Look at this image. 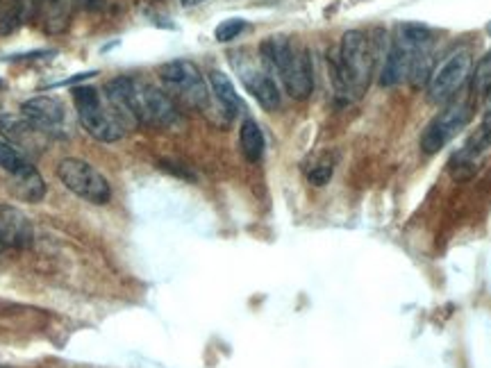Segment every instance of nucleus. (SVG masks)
Returning <instances> with one entry per match:
<instances>
[{"label": "nucleus", "instance_id": "f3484780", "mask_svg": "<svg viewBox=\"0 0 491 368\" xmlns=\"http://www.w3.org/2000/svg\"><path fill=\"white\" fill-rule=\"evenodd\" d=\"M27 166H32L30 159L21 150H16L12 143H7L5 139H0V169L7 171L10 175H16L26 171Z\"/></svg>", "mask_w": 491, "mask_h": 368}, {"label": "nucleus", "instance_id": "6ab92c4d", "mask_svg": "<svg viewBox=\"0 0 491 368\" xmlns=\"http://www.w3.org/2000/svg\"><path fill=\"white\" fill-rule=\"evenodd\" d=\"M335 173V157L330 153L319 155V157H314L312 164L308 166V180L314 184V187H323V184L330 182Z\"/></svg>", "mask_w": 491, "mask_h": 368}, {"label": "nucleus", "instance_id": "dca6fc26", "mask_svg": "<svg viewBox=\"0 0 491 368\" xmlns=\"http://www.w3.org/2000/svg\"><path fill=\"white\" fill-rule=\"evenodd\" d=\"M239 146L248 162H260L261 155H264V134H261V127L253 119H246L241 123Z\"/></svg>", "mask_w": 491, "mask_h": 368}, {"label": "nucleus", "instance_id": "4be33fe9", "mask_svg": "<svg viewBox=\"0 0 491 368\" xmlns=\"http://www.w3.org/2000/svg\"><path fill=\"white\" fill-rule=\"evenodd\" d=\"M78 3L82 7H87V10H98L103 0H78Z\"/></svg>", "mask_w": 491, "mask_h": 368}, {"label": "nucleus", "instance_id": "423d86ee", "mask_svg": "<svg viewBox=\"0 0 491 368\" xmlns=\"http://www.w3.org/2000/svg\"><path fill=\"white\" fill-rule=\"evenodd\" d=\"M160 80L171 98L187 103L200 111H212V91L205 82L203 73L194 62L189 59H173L160 66Z\"/></svg>", "mask_w": 491, "mask_h": 368}, {"label": "nucleus", "instance_id": "f03ea898", "mask_svg": "<svg viewBox=\"0 0 491 368\" xmlns=\"http://www.w3.org/2000/svg\"><path fill=\"white\" fill-rule=\"evenodd\" d=\"M105 98L132 123H146L152 127H175L180 123V111L171 96L144 80L128 75L110 80L105 85Z\"/></svg>", "mask_w": 491, "mask_h": 368}, {"label": "nucleus", "instance_id": "aec40b11", "mask_svg": "<svg viewBox=\"0 0 491 368\" xmlns=\"http://www.w3.org/2000/svg\"><path fill=\"white\" fill-rule=\"evenodd\" d=\"M244 30H246L244 19H228V21L219 23V27L214 30V37H216V42L228 43V42H232V39L239 37Z\"/></svg>", "mask_w": 491, "mask_h": 368}, {"label": "nucleus", "instance_id": "2eb2a0df", "mask_svg": "<svg viewBox=\"0 0 491 368\" xmlns=\"http://www.w3.org/2000/svg\"><path fill=\"white\" fill-rule=\"evenodd\" d=\"M10 189L14 198L23 200V203H42L46 196V182L35 166H27L21 173L12 175Z\"/></svg>", "mask_w": 491, "mask_h": 368}, {"label": "nucleus", "instance_id": "b1692460", "mask_svg": "<svg viewBox=\"0 0 491 368\" xmlns=\"http://www.w3.org/2000/svg\"><path fill=\"white\" fill-rule=\"evenodd\" d=\"M3 248H5V246H3V243H0V253H3Z\"/></svg>", "mask_w": 491, "mask_h": 368}, {"label": "nucleus", "instance_id": "9b49d317", "mask_svg": "<svg viewBox=\"0 0 491 368\" xmlns=\"http://www.w3.org/2000/svg\"><path fill=\"white\" fill-rule=\"evenodd\" d=\"M26 119H30L39 130L52 139L71 137V119L62 100L55 96H35L21 105Z\"/></svg>", "mask_w": 491, "mask_h": 368}, {"label": "nucleus", "instance_id": "4468645a", "mask_svg": "<svg viewBox=\"0 0 491 368\" xmlns=\"http://www.w3.org/2000/svg\"><path fill=\"white\" fill-rule=\"evenodd\" d=\"M209 89H212L214 100L219 103V107L225 111L228 119H235L237 114L244 111V103H241L232 80L223 71H209Z\"/></svg>", "mask_w": 491, "mask_h": 368}, {"label": "nucleus", "instance_id": "39448f33", "mask_svg": "<svg viewBox=\"0 0 491 368\" xmlns=\"http://www.w3.org/2000/svg\"><path fill=\"white\" fill-rule=\"evenodd\" d=\"M74 107L78 114L80 126L87 130L90 137L100 143H114L126 137L132 121L121 110H116L110 100L98 94L94 87H74Z\"/></svg>", "mask_w": 491, "mask_h": 368}, {"label": "nucleus", "instance_id": "6e6552de", "mask_svg": "<svg viewBox=\"0 0 491 368\" xmlns=\"http://www.w3.org/2000/svg\"><path fill=\"white\" fill-rule=\"evenodd\" d=\"M59 182L71 194L87 200L91 205H107L112 198V187L100 171H96L90 162L78 157H66L58 166Z\"/></svg>", "mask_w": 491, "mask_h": 368}, {"label": "nucleus", "instance_id": "9d476101", "mask_svg": "<svg viewBox=\"0 0 491 368\" xmlns=\"http://www.w3.org/2000/svg\"><path fill=\"white\" fill-rule=\"evenodd\" d=\"M232 66H235L237 75L244 82L246 91L257 100V105L267 111H276L283 105V96L276 85V78L264 69V64H257L248 58L235 55L232 58Z\"/></svg>", "mask_w": 491, "mask_h": 368}, {"label": "nucleus", "instance_id": "f8f14e48", "mask_svg": "<svg viewBox=\"0 0 491 368\" xmlns=\"http://www.w3.org/2000/svg\"><path fill=\"white\" fill-rule=\"evenodd\" d=\"M0 134H3L5 142L12 143L16 150H21L23 155H39L43 148H46L48 142L46 134L23 114H0Z\"/></svg>", "mask_w": 491, "mask_h": 368}, {"label": "nucleus", "instance_id": "f257e3e1", "mask_svg": "<svg viewBox=\"0 0 491 368\" xmlns=\"http://www.w3.org/2000/svg\"><path fill=\"white\" fill-rule=\"evenodd\" d=\"M434 71L433 32L418 23H402L396 27L380 69V85L396 87L408 80L412 87L428 85Z\"/></svg>", "mask_w": 491, "mask_h": 368}, {"label": "nucleus", "instance_id": "5701e85b", "mask_svg": "<svg viewBox=\"0 0 491 368\" xmlns=\"http://www.w3.org/2000/svg\"><path fill=\"white\" fill-rule=\"evenodd\" d=\"M200 3H205V0H183V5H187V7L200 5Z\"/></svg>", "mask_w": 491, "mask_h": 368}, {"label": "nucleus", "instance_id": "a211bd4d", "mask_svg": "<svg viewBox=\"0 0 491 368\" xmlns=\"http://www.w3.org/2000/svg\"><path fill=\"white\" fill-rule=\"evenodd\" d=\"M471 91L478 98H487L491 94V50L476 64L471 73Z\"/></svg>", "mask_w": 491, "mask_h": 368}, {"label": "nucleus", "instance_id": "1a4fd4ad", "mask_svg": "<svg viewBox=\"0 0 491 368\" xmlns=\"http://www.w3.org/2000/svg\"><path fill=\"white\" fill-rule=\"evenodd\" d=\"M473 119V105L466 98H453L446 103L444 110L434 116L421 134V150L425 155L440 153L446 143L453 142Z\"/></svg>", "mask_w": 491, "mask_h": 368}, {"label": "nucleus", "instance_id": "393cba45", "mask_svg": "<svg viewBox=\"0 0 491 368\" xmlns=\"http://www.w3.org/2000/svg\"><path fill=\"white\" fill-rule=\"evenodd\" d=\"M0 368H5V366H0Z\"/></svg>", "mask_w": 491, "mask_h": 368}, {"label": "nucleus", "instance_id": "7ed1b4c3", "mask_svg": "<svg viewBox=\"0 0 491 368\" xmlns=\"http://www.w3.org/2000/svg\"><path fill=\"white\" fill-rule=\"evenodd\" d=\"M376 50L366 32L348 30L341 37L337 53L330 58L332 85L341 103H353L366 94L376 69Z\"/></svg>", "mask_w": 491, "mask_h": 368}, {"label": "nucleus", "instance_id": "0eeeda50", "mask_svg": "<svg viewBox=\"0 0 491 368\" xmlns=\"http://www.w3.org/2000/svg\"><path fill=\"white\" fill-rule=\"evenodd\" d=\"M471 66H473V55L469 48H455L453 53L446 55L440 66H434L430 75L425 94L433 105H446L455 94L462 89L466 80L471 78Z\"/></svg>", "mask_w": 491, "mask_h": 368}, {"label": "nucleus", "instance_id": "ddd939ff", "mask_svg": "<svg viewBox=\"0 0 491 368\" xmlns=\"http://www.w3.org/2000/svg\"><path fill=\"white\" fill-rule=\"evenodd\" d=\"M35 242V227L32 221L19 207L0 203V243L5 248H30Z\"/></svg>", "mask_w": 491, "mask_h": 368}, {"label": "nucleus", "instance_id": "20e7f679", "mask_svg": "<svg viewBox=\"0 0 491 368\" xmlns=\"http://www.w3.org/2000/svg\"><path fill=\"white\" fill-rule=\"evenodd\" d=\"M260 62L284 85L293 100L309 98L314 89L312 62L308 48L287 37H269L260 43Z\"/></svg>", "mask_w": 491, "mask_h": 368}, {"label": "nucleus", "instance_id": "412c9836", "mask_svg": "<svg viewBox=\"0 0 491 368\" xmlns=\"http://www.w3.org/2000/svg\"><path fill=\"white\" fill-rule=\"evenodd\" d=\"M19 26H21V12L19 10L7 12V14L0 19V34H12Z\"/></svg>", "mask_w": 491, "mask_h": 368}]
</instances>
